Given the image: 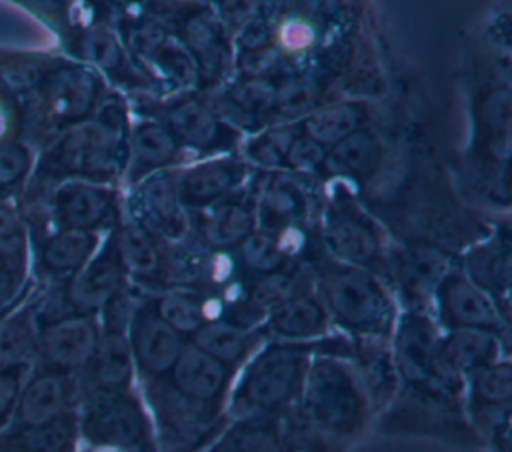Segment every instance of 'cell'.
<instances>
[{"label":"cell","instance_id":"obj_13","mask_svg":"<svg viewBox=\"0 0 512 452\" xmlns=\"http://www.w3.org/2000/svg\"><path fill=\"white\" fill-rule=\"evenodd\" d=\"M324 240L348 266H362L378 252V236L370 222L350 204H332L324 216Z\"/></svg>","mask_w":512,"mask_h":452},{"label":"cell","instance_id":"obj_45","mask_svg":"<svg viewBox=\"0 0 512 452\" xmlns=\"http://www.w3.org/2000/svg\"><path fill=\"white\" fill-rule=\"evenodd\" d=\"M22 370L24 368H10L0 370V428L14 414V406L22 388Z\"/></svg>","mask_w":512,"mask_h":452},{"label":"cell","instance_id":"obj_35","mask_svg":"<svg viewBox=\"0 0 512 452\" xmlns=\"http://www.w3.org/2000/svg\"><path fill=\"white\" fill-rule=\"evenodd\" d=\"M446 260L438 250L416 248L402 264V280L410 294L424 296L430 290H438L446 276Z\"/></svg>","mask_w":512,"mask_h":452},{"label":"cell","instance_id":"obj_25","mask_svg":"<svg viewBox=\"0 0 512 452\" xmlns=\"http://www.w3.org/2000/svg\"><path fill=\"white\" fill-rule=\"evenodd\" d=\"M306 210L302 188L288 176H272L264 184L258 200V218L264 230H276L298 220Z\"/></svg>","mask_w":512,"mask_h":452},{"label":"cell","instance_id":"obj_14","mask_svg":"<svg viewBox=\"0 0 512 452\" xmlns=\"http://www.w3.org/2000/svg\"><path fill=\"white\" fill-rule=\"evenodd\" d=\"M502 340L498 332L478 328H458L442 336L440 342V364L442 370L462 382L478 368L494 364L500 358Z\"/></svg>","mask_w":512,"mask_h":452},{"label":"cell","instance_id":"obj_3","mask_svg":"<svg viewBox=\"0 0 512 452\" xmlns=\"http://www.w3.org/2000/svg\"><path fill=\"white\" fill-rule=\"evenodd\" d=\"M84 396L78 430L94 450L158 452L150 420L138 398L130 392Z\"/></svg>","mask_w":512,"mask_h":452},{"label":"cell","instance_id":"obj_32","mask_svg":"<svg viewBox=\"0 0 512 452\" xmlns=\"http://www.w3.org/2000/svg\"><path fill=\"white\" fill-rule=\"evenodd\" d=\"M130 148L138 168H158L176 156V138L158 122H142L132 132Z\"/></svg>","mask_w":512,"mask_h":452},{"label":"cell","instance_id":"obj_41","mask_svg":"<svg viewBox=\"0 0 512 452\" xmlns=\"http://www.w3.org/2000/svg\"><path fill=\"white\" fill-rule=\"evenodd\" d=\"M482 122L492 136H504L510 130V94L506 88L490 92L482 102Z\"/></svg>","mask_w":512,"mask_h":452},{"label":"cell","instance_id":"obj_38","mask_svg":"<svg viewBox=\"0 0 512 452\" xmlns=\"http://www.w3.org/2000/svg\"><path fill=\"white\" fill-rule=\"evenodd\" d=\"M84 54L100 68L114 70L122 62V50L114 34L106 28H92L84 36Z\"/></svg>","mask_w":512,"mask_h":452},{"label":"cell","instance_id":"obj_26","mask_svg":"<svg viewBox=\"0 0 512 452\" xmlns=\"http://www.w3.org/2000/svg\"><path fill=\"white\" fill-rule=\"evenodd\" d=\"M168 130L176 140L200 150L212 148L222 138L216 116L196 100L180 102L168 112Z\"/></svg>","mask_w":512,"mask_h":452},{"label":"cell","instance_id":"obj_11","mask_svg":"<svg viewBox=\"0 0 512 452\" xmlns=\"http://www.w3.org/2000/svg\"><path fill=\"white\" fill-rule=\"evenodd\" d=\"M230 368L186 342L178 360L168 372L170 388L192 404L214 408L222 402Z\"/></svg>","mask_w":512,"mask_h":452},{"label":"cell","instance_id":"obj_33","mask_svg":"<svg viewBox=\"0 0 512 452\" xmlns=\"http://www.w3.org/2000/svg\"><path fill=\"white\" fill-rule=\"evenodd\" d=\"M156 314L180 336H192L206 320L202 300L190 290H170L154 304Z\"/></svg>","mask_w":512,"mask_h":452},{"label":"cell","instance_id":"obj_2","mask_svg":"<svg viewBox=\"0 0 512 452\" xmlns=\"http://www.w3.org/2000/svg\"><path fill=\"white\" fill-rule=\"evenodd\" d=\"M310 346L270 342L246 362L230 398L236 418H272L298 400L310 364Z\"/></svg>","mask_w":512,"mask_h":452},{"label":"cell","instance_id":"obj_16","mask_svg":"<svg viewBox=\"0 0 512 452\" xmlns=\"http://www.w3.org/2000/svg\"><path fill=\"white\" fill-rule=\"evenodd\" d=\"M122 288V268L116 260L114 248L102 252L92 262H86L72 278L68 288V302L74 314L102 312L106 302Z\"/></svg>","mask_w":512,"mask_h":452},{"label":"cell","instance_id":"obj_24","mask_svg":"<svg viewBox=\"0 0 512 452\" xmlns=\"http://www.w3.org/2000/svg\"><path fill=\"white\" fill-rule=\"evenodd\" d=\"M382 148L378 138L370 130H354L340 142H336L324 156V164L330 172L342 176H368L380 162Z\"/></svg>","mask_w":512,"mask_h":452},{"label":"cell","instance_id":"obj_30","mask_svg":"<svg viewBox=\"0 0 512 452\" xmlns=\"http://www.w3.org/2000/svg\"><path fill=\"white\" fill-rule=\"evenodd\" d=\"M96 246V236L86 230H62L52 236L42 250V264L56 272H76L92 256Z\"/></svg>","mask_w":512,"mask_h":452},{"label":"cell","instance_id":"obj_31","mask_svg":"<svg viewBox=\"0 0 512 452\" xmlns=\"http://www.w3.org/2000/svg\"><path fill=\"white\" fill-rule=\"evenodd\" d=\"M468 378L470 404L476 410L508 408L512 398V368L508 360H498L478 368Z\"/></svg>","mask_w":512,"mask_h":452},{"label":"cell","instance_id":"obj_23","mask_svg":"<svg viewBox=\"0 0 512 452\" xmlns=\"http://www.w3.org/2000/svg\"><path fill=\"white\" fill-rule=\"evenodd\" d=\"M40 320L30 308L0 318V370L24 368L36 356Z\"/></svg>","mask_w":512,"mask_h":452},{"label":"cell","instance_id":"obj_19","mask_svg":"<svg viewBox=\"0 0 512 452\" xmlns=\"http://www.w3.org/2000/svg\"><path fill=\"white\" fill-rule=\"evenodd\" d=\"M190 338V344L230 370L246 360L256 344V334L250 328L230 320H208Z\"/></svg>","mask_w":512,"mask_h":452},{"label":"cell","instance_id":"obj_39","mask_svg":"<svg viewBox=\"0 0 512 452\" xmlns=\"http://www.w3.org/2000/svg\"><path fill=\"white\" fill-rule=\"evenodd\" d=\"M314 100H316V88L306 80L290 82L284 88H280L274 96V102L280 108V112L288 116L306 114L314 106Z\"/></svg>","mask_w":512,"mask_h":452},{"label":"cell","instance_id":"obj_44","mask_svg":"<svg viewBox=\"0 0 512 452\" xmlns=\"http://www.w3.org/2000/svg\"><path fill=\"white\" fill-rule=\"evenodd\" d=\"M294 138L296 136L288 130H272L256 142L254 158L266 166H278L286 158V152Z\"/></svg>","mask_w":512,"mask_h":452},{"label":"cell","instance_id":"obj_12","mask_svg":"<svg viewBox=\"0 0 512 452\" xmlns=\"http://www.w3.org/2000/svg\"><path fill=\"white\" fill-rule=\"evenodd\" d=\"M134 358L128 336L120 332H100L94 354L84 368V394L130 392L134 376Z\"/></svg>","mask_w":512,"mask_h":452},{"label":"cell","instance_id":"obj_6","mask_svg":"<svg viewBox=\"0 0 512 452\" xmlns=\"http://www.w3.org/2000/svg\"><path fill=\"white\" fill-rule=\"evenodd\" d=\"M124 130V116L116 106H106L92 122H82L62 136L56 146V162L66 172L104 176L116 166Z\"/></svg>","mask_w":512,"mask_h":452},{"label":"cell","instance_id":"obj_17","mask_svg":"<svg viewBox=\"0 0 512 452\" xmlns=\"http://www.w3.org/2000/svg\"><path fill=\"white\" fill-rule=\"evenodd\" d=\"M54 208L66 230L92 232L110 214V194L92 184L70 182L56 192Z\"/></svg>","mask_w":512,"mask_h":452},{"label":"cell","instance_id":"obj_29","mask_svg":"<svg viewBox=\"0 0 512 452\" xmlns=\"http://www.w3.org/2000/svg\"><path fill=\"white\" fill-rule=\"evenodd\" d=\"M362 110L356 104L340 102L324 106L304 120V136L312 138L320 146H334L348 134L360 128Z\"/></svg>","mask_w":512,"mask_h":452},{"label":"cell","instance_id":"obj_22","mask_svg":"<svg viewBox=\"0 0 512 452\" xmlns=\"http://www.w3.org/2000/svg\"><path fill=\"white\" fill-rule=\"evenodd\" d=\"M206 452H288V448L272 418H238Z\"/></svg>","mask_w":512,"mask_h":452},{"label":"cell","instance_id":"obj_34","mask_svg":"<svg viewBox=\"0 0 512 452\" xmlns=\"http://www.w3.org/2000/svg\"><path fill=\"white\" fill-rule=\"evenodd\" d=\"M508 260V250L498 242L482 244L468 256V278L484 292L506 290L510 278Z\"/></svg>","mask_w":512,"mask_h":452},{"label":"cell","instance_id":"obj_10","mask_svg":"<svg viewBox=\"0 0 512 452\" xmlns=\"http://www.w3.org/2000/svg\"><path fill=\"white\" fill-rule=\"evenodd\" d=\"M436 294L442 322L448 330L478 328L500 334L502 318L498 306L488 292L478 288L466 274L448 272Z\"/></svg>","mask_w":512,"mask_h":452},{"label":"cell","instance_id":"obj_21","mask_svg":"<svg viewBox=\"0 0 512 452\" xmlns=\"http://www.w3.org/2000/svg\"><path fill=\"white\" fill-rule=\"evenodd\" d=\"M138 204L146 224L166 236H178L184 230V212L180 208L178 188L172 184L168 174L150 176L140 192Z\"/></svg>","mask_w":512,"mask_h":452},{"label":"cell","instance_id":"obj_15","mask_svg":"<svg viewBox=\"0 0 512 452\" xmlns=\"http://www.w3.org/2000/svg\"><path fill=\"white\" fill-rule=\"evenodd\" d=\"M328 320L322 300L312 294L286 296L268 312V328L280 342H310L326 332Z\"/></svg>","mask_w":512,"mask_h":452},{"label":"cell","instance_id":"obj_5","mask_svg":"<svg viewBox=\"0 0 512 452\" xmlns=\"http://www.w3.org/2000/svg\"><path fill=\"white\" fill-rule=\"evenodd\" d=\"M442 336L430 316L408 310L398 318L392 346L396 374L408 384L436 392H452L460 382L450 378L440 364Z\"/></svg>","mask_w":512,"mask_h":452},{"label":"cell","instance_id":"obj_42","mask_svg":"<svg viewBox=\"0 0 512 452\" xmlns=\"http://www.w3.org/2000/svg\"><path fill=\"white\" fill-rule=\"evenodd\" d=\"M188 38L190 48H194V54L204 62L206 68L214 70L220 62V44L214 26L206 20H196L188 28Z\"/></svg>","mask_w":512,"mask_h":452},{"label":"cell","instance_id":"obj_18","mask_svg":"<svg viewBox=\"0 0 512 452\" xmlns=\"http://www.w3.org/2000/svg\"><path fill=\"white\" fill-rule=\"evenodd\" d=\"M98 80L84 68L56 72L46 86V102L60 120H76L90 112L96 102Z\"/></svg>","mask_w":512,"mask_h":452},{"label":"cell","instance_id":"obj_37","mask_svg":"<svg viewBox=\"0 0 512 452\" xmlns=\"http://www.w3.org/2000/svg\"><path fill=\"white\" fill-rule=\"evenodd\" d=\"M26 246V232L18 218V214L8 208L0 206V260L20 264Z\"/></svg>","mask_w":512,"mask_h":452},{"label":"cell","instance_id":"obj_20","mask_svg":"<svg viewBox=\"0 0 512 452\" xmlns=\"http://www.w3.org/2000/svg\"><path fill=\"white\" fill-rule=\"evenodd\" d=\"M240 180L242 164L232 160H210L184 172L178 196L194 204H208L230 194Z\"/></svg>","mask_w":512,"mask_h":452},{"label":"cell","instance_id":"obj_4","mask_svg":"<svg viewBox=\"0 0 512 452\" xmlns=\"http://www.w3.org/2000/svg\"><path fill=\"white\" fill-rule=\"evenodd\" d=\"M320 300L336 324L360 336H380L392 326L394 308L384 286L356 266L330 270Z\"/></svg>","mask_w":512,"mask_h":452},{"label":"cell","instance_id":"obj_43","mask_svg":"<svg viewBox=\"0 0 512 452\" xmlns=\"http://www.w3.org/2000/svg\"><path fill=\"white\" fill-rule=\"evenodd\" d=\"M324 156H326L324 146H320L312 138L300 134L290 144L284 160H286V164H290V168L308 172V170H314L316 166H320L324 162Z\"/></svg>","mask_w":512,"mask_h":452},{"label":"cell","instance_id":"obj_7","mask_svg":"<svg viewBox=\"0 0 512 452\" xmlns=\"http://www.w3.org/2000/svg\"><path fill=\"white\" fill-rule=\"evenodd\" d=\"M100 338V328L88 314H64L40 324L36 356L44 368L82 374Z\"/></svg>","mask_w":512,"mask_h":452},{"label":"cell","instance_id":"obj_8","mask_svg":"<svg viewBox=\"0 0 512 452\" xmlns=\"http://www.w3.org/2000/svg\"><path fill=\"white\" fill-rule=\"evenodd\" d=\"M80 386L72 374L40 366L32 372L18 394L14 406V428L40 426L74 412Z\"/></svg>","mask_w":512,"mask_h":452},{"label":"cell","instance_id":"obj_9","mask_svg":"<svg viewBox=\"0 0 512 452\" xmlns=\"http://www.w3.org/2000/svg\"><path fill=\"white\" fill-rule=\"evenodd\" d=\"M134 368L148 378L168 376L186 346L184 336L170 328L154 310V304L140 306L126 332Z\"/></svg>","mask_w":512,"mask_h":452},{"label":"cell","instance_id":"obj_36","mask_svg":"<svg viewBox=\"0 0 512 452\" xmlns=\"http://www.w3.org/2000/svg\"><path fill=\"white\" fill-rule=\"evenodd\" d=\"M240 258L256 274H274L284 266L286 252L268 232H252L240 242Z\"/></svg>","mask_w":512,"mask_h":452},{"label":"cell","instance_id":"obj_1","mask_svg":"<svg viewBox=\"0 0 512 452\" xmlns=\"http://www.w3.org/2000/svg\"><path fill=\"white\" fill-rule=\"evenodd\" d=\"M298 406L304 428L328 452L360 432L370 400L358 374L344 360L322 354L310 358Z\"/></svg>","mask_w":512,"mask_h":452},{"label":"cell","instance_id":"obj_28","mask_svg":"<svg viewBox=\"0 0 512 452\" xmlns=\"http://www.w3.org/2000/svg\"><path fill=\"white\" fill-rule=\"evenodd\" d=\"M254 218L252 214L236 204V202H222L210 208L202 222L204 240L214 248H230L240 246V242L252 234Z\"/></svg>","mask_w":512,"mask_h":452},{"label":"cell","instance_id":"obj_27","mask_svg":"<svg viewBox=\"0 0 512 452\" xmlns=\"http://www.w3.org/2000/svg\"><path fill=\"white\" fill-rule=\"evenodd\" d=\"M114 254L122 272L136 278H152L160 270V252L146 228L138 224H128L118 232Z\"/></svg>","mask_w":512,"mask_h":452},{"label":"cell","instance_id":"obj_40","mask_svg":"<svg viewBox=\"0 0 512 452\" xmlns=\"http://www.w3.org/2000/svg\"><path fill=\"white\" fill-rule=\"evenodd\" d=\"M30 168V152L18 142L0 144V188L18 184Z\"/></svg>","mask_w":512,"mask_h":452}]
</instances>
